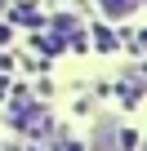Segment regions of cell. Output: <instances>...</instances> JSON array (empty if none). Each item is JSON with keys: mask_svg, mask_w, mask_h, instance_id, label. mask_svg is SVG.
<instances>
[{"mask_svg": "<svg viewBox=\"0 0 147 151\" xmlns=\"http://www.w3.org/2000/svg\"><path fill=\"white\" fill-rule=\"evenodd\" d=\"M143 5V0H98V9L107 14V18H125V14H134Z\"/></svg>", "mask_w": 147, "mask_h": 151, "instance_id": "obj_1", "label": "cell"}]
</instances>
